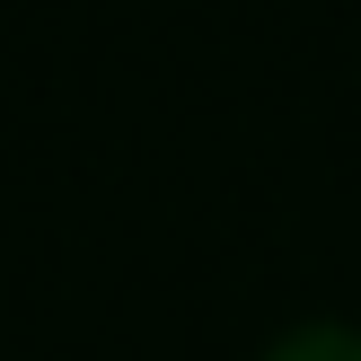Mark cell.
Segmentation results:
<instances>
[{
	"mask_svg": "<svg viewBox=\"0 0 361 361\" xmlns=\"http://www.w3.org/2000/svg\"><path fill=\"white\" fill-rule=\"evenodd\" d=\"M274 361H361V335H344V326H309V335H291Z\"/></svg>",
	"mask_w": 361,
	"mask_h": 361,
	"instance_id": "obj_1",
	"label": "cell"
}]
</instances>
